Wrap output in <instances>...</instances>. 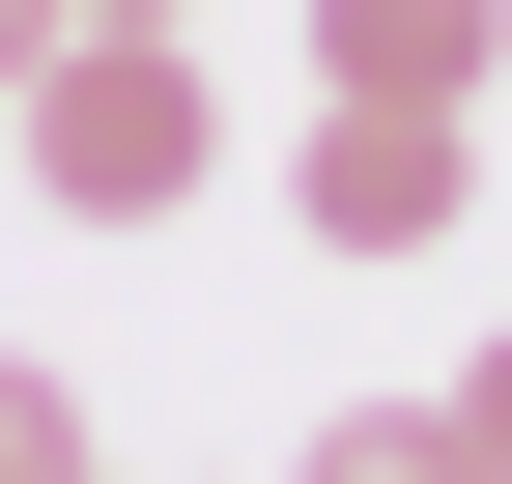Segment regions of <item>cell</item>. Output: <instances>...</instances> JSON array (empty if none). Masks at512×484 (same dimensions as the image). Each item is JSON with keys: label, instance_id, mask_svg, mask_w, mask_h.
Returning a JSON list of instances; mask_svg holds the SVG:
<instances>
[{"label": "cell", "instance_id": "7a4b0ae2", "mask_svg": "<svg viewBox=\"0 0 512 484\" xmlns=\"http://www.w3.org/2000/svg\"><path fill=\"white\" fill-rule=\"evenodd\" d=\"M285 200H313V257H456V200H484V143H456V114H399V86H313V143H285Z\"/></svg>", "mask_w": 512, "mask_h": 484}, {"label": "cell", "instance_id": "277c9868", "mask_svg": "<svg viewBox=\"0 0 512 484\" xmlns=\"http://www.w3.org/2000/svg\"><path fill=\"white\" fill-rule=\"evenodd\" d=\"M285 484H484V456H456V399H342V428H313Z\"/></svg>", "mask_w": 512, "mask_h": 484}, {"label": "cell", "instance_id": "8992f818", "mask_svg": "<svg viewBox=\"0 0 512 484\" xmlns=\"http://www.w3.org/2000/svg\"><path fill=\"white\" fill-rule=\"evenodd\" d=\"M456 456H484V484H512V342H484V371H456Z\"/></svg>", "mask_w": 512, "mask_h": 484}, {"label": "cell", "instance_id": "3957f363", "mask_svg": "<svg viewBox=\"0 0 512 484\" xmlns=\"http://www.w3.org/2000/svg\"><path fill=\"white\" fill-rule=\"evenodd\" d=\"M512 0H313V86H399V114H484Z\"/></svg>", "mask_w": 512, "mask_h": 484}, {"label": "cell", "instance_id": "5b68a950", "mask_svg": "<svg viewBox=\"0 0 512 484\" xmlns=\"http://www.w3.org/2000/svg\"><path fill=\"white\" fill-rule=\"evenodd\" d=\"M0 484H114V456H86V399H57L29 342H0Z\"/></svg>", "mask_w": 512, "mask_h": 484}, {"label": "cell", "instance_id": "ba28073f", "mask_svg": "<svg viewBox=\"0 0 512 484\" xmlns=\"http://www.w3.org/2000/svg\"><path fill=\"white\" fill-rule=\"evenodd\" d=\"M29 29H57V0H0V57H29Z\"/></svg>", "mask_w": 512, "mask_h": 484}, {"label": "cell", "instance_id": "6da1fadb", "mask_svg": "<svg viewBox=\"0 0 512 484\" xmlns=\"http://www.w3.org/2000/svg\"><path fill=\"white\" fill-rule=\"evenodd\" d=\"M200 143H228V114H200V29H29V57H0V171H29L57 228H171Z\"/></svg>", "mask_w": 512, "mask_h": 484}, {"label": "cell", "instance_id": "52a82bcc", "mask_svg": "<svg viewBox=\"0 0 512 484\" xmlns=\"http://www.w3.org/2000/svg\"><path fill=\"white\" fill-rule=\"evenodd\" d=\"M57 29H200V0H57Z\"/></svg>", "mask_w": 512, "mask_h": 484}]
</instances>
